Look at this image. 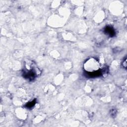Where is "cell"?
Returning a JSON list of instances; mask_svg holds the SVG:
<instances>
[{"instance_id": "6da1fadb", "label": "cell", "mask_w": 127, "mask_h": 127, "mask_svg": "<svg viewBox=\"0 0 127 127\" xmlns=\"http://www.w3.org/2000/svg\"><path fill=\"white\" fill-rule=\"evenodd\" d=\"M99 67V63L95 59L90 58L88 59L84 64L86 76L93 78L101 75L103 71Z\"/></svg>"}, {"instance_id": "3957f363", "label": "cell", "mask_w": 127, "mask_h": 127, "mask_svg": "<svg viewBox=\"0 0 127 127\" xmlns=\"http://www.w3.org/2000/svg\"><path fill=\"white\" fill-rule=\"evenodd\" d=\"M104 32L107 34L109 35L110 37L115 36V32L113 28L111 26H106L104 29Z\"/></svg>"}, {"instance_id": "277c9868", "label": "cell", "mask_w": 127, "mask_h": 127, "mask_svg": "<svg viewBox=\"0 0 127 127\" xmlns=\"http://www.w3.org/2000/svg\"><path fill=\"white\" fill-rule=\"evenodd\" d=\"M35 103V101H33L31 102H30V103H28V104H27V108H30V107H33V106L34 105Z\"/></svg>"}, {"instance_id": "7a4b0ae2", "label": "cell", "mask_w": 127, "mask_h": 127, "mask_svg": "<svg viewBox=\"0 0 127 127\" xmlns=\"http://www.w3.org/2000/svg\"><path fill=\"white\" fill-rule=\"evenodd\" d=\"M30 68L26 64V69L23 71V75L24 78L26 79H28L30 80H33L37 76V71L36 70L37 67H34L33 65V64H31L29 65Z\"/></svg>"}]
</instances>
